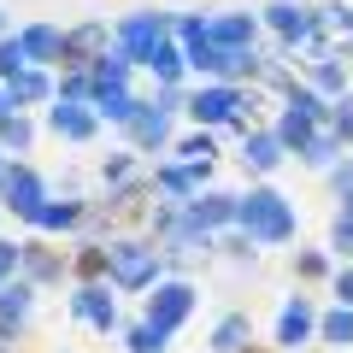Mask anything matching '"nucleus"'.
Instances as JSON below:
<instances>
[{"label": "nucleus", "mask_w": 353, "mask_h": 353, "mask_svg": "<svg viewBox=\"0 0 353 353\" xmlns=\"http://www.w3.org/2000/svg\"><path fill=\"white\" fill-rule=\"evenodd\" d=\"M118 271H124L130 283H136V277H148V253H118Z\"/></svg>", "instance_id": "nucleus-6"}, {"label": "nucleus", "mask_w": 353, "mask_h": 353, "mask_svg": "<svg viewBox=\"0 0 353 353\" xmlns=\"http://www.w3.org/2000/svg\"><path fill=\"white\" fill-rule=\"evenodd\" d=\"M212 36H218V41H248L253 24H248V18H224V24H212Z\"/></svg>", "instance_id": "nucleus-4"}, {"label": "nucleus", "mask_w": 353, "mask_h": 353, "mask_svg": "<svg viewBox=\"0 0 353 353\" xmlns=\"http://www.w3.org/2000/svg\"><path fill=\"white\" fill-rule=\"evenodd\" d=\"M24 48H30V53H59L65 41L53 36V30H30V36H24Z\"/></svg>", "instance_id": "nucleus-5"}, {"label": "nucleus", "mask_w": 353, "mask_h": 353, "mask_svg": "<svg viewBox=\"0 0 353 353\" xmlns=\"http://www.w3.org/2000/svg\"><path fill=\"white\" fill-rule=\"evenodd\" d=\"M248 218H253V230H259V236H283V230H289L277 194H253V201H248Z\"/></svg>", "instance_id": "nucleus-1"}, {"label": "nucleus", "mask_w": 353, "mask_h": 353, "mask_svg": "<svg viewBox=\"0 0 353 353\" xmlns=\"http://www.w3.org/2000/svg\"><path fill=\"white\" fill-rule=\"evenodd\" d=\"M18 59H24V41H6L0 48V71H18Z\"/></svg>", "instance_id": "nucleus-8"}, {"label": "nucleus", "mask_w": 353, "mask_h": 353, "mask_svg": "<svg viewBox=\"0 0 353 353\" xmlns=\"http://www.w3.org/2000/svg\"><path fill=\"white\" fill-rule=\"evenodd\" d=\"M6 259H12V248H0V271H6Z\"/></svg>", "instance_id": "nucleus-10"}, {"label": "nucleus", "mask_w": 353, "mask_h": 353, "mask_svg": "<svg viewBox=\"0 0 353 353\" xmlns=\"http://www.w3.org/2000/svg\"><path fill=\"white\" fill-rule=\"evenodd\" d=\"M271 24H277L283 36H301V30H306V18H301V6H271Z\"/></svg>", "instance_id": "nucleus-3"}, {"label": "nucleus", "mask_w": 353, "mask_h": 353, "mask_svg": "<svg viewBox=\"0 0 353 353\" xmlns=\"http://www.w3.org/2000/svg\"><path fill=\"white\" fill-rule=\"evenodd\" d=\"M53 124H59V130H71V136H83V130H88V118H83V112H53Z\"/></svg>", "instance_id": "nucleus-7"}, {"label": "nucleus", "mask_w": 353, "mask_h": 353, "mask_svg": "<svg viewBox=\"0 0 353 353\" xmlns=\"http://www.w3.org/2000/svg\"><path fill=\"white\" fill-rule=\"evenodd\" d=\"M241 330H248V324H241V318H230V324L218 330V347H236V341H241Z\"/></svg>", "instance_id": "nucleus-9"}, {"label": "nucleus", "mask_w": 353, "mask_h": 353, "mask_svg": "<svg viewBox=\"0 0 353 353\" xmlns=\"http://www.w3.org/2000/svg\"><path fill=\"white\" fill-rule=\"evenodd\" d=\"M159 18H130V24H124V41H136V48H148V41H159Z\"/></svg>", "instance_id": "nucleus-2"}]
</instances>
